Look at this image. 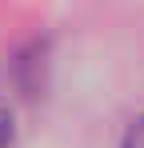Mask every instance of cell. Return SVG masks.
<instances>
[{
	"mask_svg": "<svg viewBox=\"0 0 144 148\" xmlns=\"http://www.w3.org/2000/svg\"><path fill=\"white\" fill-rule=\"evenodd\" d=\"M16 140V120H12V108L0 100V148H12Z\"/></svg>",
	"mask_w": 144,
	"mask_h": 148,
	"instance_id": "cell-1",
	"label": "cell"
},
{
	"mask_svg": "<svg viewBox=\"0 0 144 148\" xmlns=\"http://www.w3.org/2000/svg\"><path fill=\"white\" fill-rule=\"evenodd\" d=\"M120 148H144V116H136V120L128 124V132H124V144Z\"/></svg>",
	"mask_w": 144,
	"mask_h": 148,
	"instance_id": "cell-2",
	"label": "cell"
}]
</instances>
